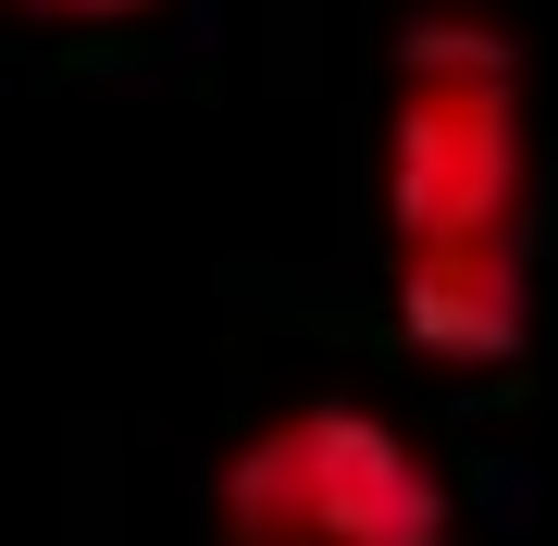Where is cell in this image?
<instances>
[{"label": "cell", "mask_w": 558, "mask_h": 546, "mask_svg": "<svg viewBox=\"0 0 558 546\" xmlns=\"http://www.w3.org/2000/svg\"><path fill=\"white\" fill-rule=\"evenodd\" d=\"M385 299L435 373L534 336V124L497 13H422L385 62Z\"/></svg>", "instance_id": "obj_1"}, {"label": "cell", "mask_w": 558, "mask_h": 546, "mask_svg": "<svg viewBox=\"0 0 558 546\" xmlns=\"http://www.w3.org/2000/svg\"><path fill=\"white\" fill-rule=\"evenodd\" d=\"M223 546H459V497L385 410L299 398L211 472Z\"/></svg>", "instance_id": "obj_2"}, {"label": "cell", "mask_w": 558, "mask_h": 546, "mask_svg": "<svg viewBox=\"0 0 558 546\" xmlns=\"http://www.w3.org/2000/svg\"><path fill=\"white\" fill-rule=\"evenodd\" d=\"M25 13H50V25H124V13H149V0H25Z\"/></svg>", "instance_id": "obj_3"}]
</instances>
